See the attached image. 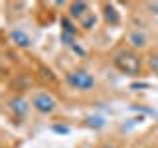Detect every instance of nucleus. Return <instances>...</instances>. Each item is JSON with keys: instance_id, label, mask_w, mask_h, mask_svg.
Instances as JSON below:
<instances>
[{"instance_id": "obj_1", "label": "nucleus", "mask_w": 158, "mask_h": 148, "mask_svg": "<svg viewBox=\"0 0 158 148\" xmlns=\"http://www.w3.org/2000/svg\"><path fill=\"white\" fill-rule=\"evenodd\" d=\"M113 65L125 75H138L142 71V59L132 49H125V51H118L113 57Z\"/></svg>"}, {"instance_id": "obj_2", "label": "nucleus", "mask_w": 158, "mask_h": 148, "mask_svg": "<svg viewBox=\"0 0 158 148\" xmlns=\"http://www.w3.org/2000/svg\"><path fill=\"white\" fill-rule=\"evenodd\" d=\"M65 81L69 87L77 89V91H91L95 87V77L85 69H73L65 73Z\"/></svg>"}, {"instance_id": "obj_3", "label": "nucleus", "mask_w": 158, "mask_h": 148, "mask_svg": "<svg viewBox=\"0 0 158 148\" xmlns=\"http://www.w3.org/2000/svg\"><path fill=\"white\" fill-rule=\"evenodd\" d=\"M30 105L36 109L40 115H52V113L57 109V101H56V97H53L52 93H48V91H36L32 95Z\"/></svg>"}, {"instance_id": "obj_4", "label": "nucleus", "mask_w": 158, "mask_h": 148, "mask_svg": "<svg viewBox=\"0 0 158 148\" xmlns=\"http://www.w3.org/2000/svg\"><path fill=\"white\" fill-rule=\"evenodd\" d=\"M67 12H69V18L71 20H75V22H79L85 14L91 12V6H89V2H69V6H67Z\"/></svg>"}, {"instance_id": "obj_5", "label": "nucleus", "mask_w": 158, "mask_h": 148, "mask_svg": "<svg viewBox=\"0 0 158 148\" xmlns=\"http://www.w3.org/2000/svg\"><path fill=\"white\" fill-rule=\"evenodd\" d=\"M127 42L131 43L132 49H142L148 43V38L142 30H131V32L127 34Z\"/></svg>"}, {"instance_id": "obj_6", "label": "nucleus", "mask_w": 158, "mask_h": 148, "mask_svg": "<svg viewBox=\"0 0 158 148\" xmlns=\"http://www.w3.org/2000/svg\"><path fill=\"white\" fill-rule=\"evenodd\" d=\"M8 107H10V111H12L16 117H26L28 111H30V103L26 101V99H22V97H12L8 101Z\"/></svg>"}, {"instance_id": "obj_7", "label": "nucleus", "mask_w": 158, "mask_h": 148, "mask_svg": "<svg viewBox=\"0 0 158 148\" xmlns=\"http://www.w3.org/2000/svg\"><path fill=\"white\" fill-rule=\"evenodd\" d=\"M103 16H105V22L111 24V26H118L121 24V14L117 12L115 4H109V2L103 4Z\"/></svg>"}, {"instance_id": "obj_8", "label": "nucleus", "mask_w": 158, "mask_h": 148, "mask_svg": "<svg viewBox=\"0 0 158 148\" xmlns=\"http://www.w3.org/2000/svg\"><path fill=\"white\" fill-rule=\"evenodd\" d=\"M10 38H12V42L16 43L20 47H30L32 46V42H30V38L26 34L22 32V30H12V34H10Z\"/></svg>"}, {"instance_id": "obj_9", "label": "nucleus", "mask_w": 158, "mask_h": 148, "mask_svg": "<svg viewBox=\"0 0 158 148\" xmlns=\"http://www.w3.org/2000/svg\"><path fill=\"white\" fill-rule=\"evenodd\" d=\"M77 26H81L83 30H93L97 26V16H95V12H89V14H85V16H83L81 20H79L77 22Z\"/></svg>"}, {"instance_id": "obj_10", "label": "nucleus", "mask_w": 158, "mask_h": 148, "mask_svg": "<svg viewBox=\"0 0 158 148\" xmlns=\"http://www.w3.org/2000/svg\"><path fill=\"white\" fill-rule=\"evenodd\" d=\"M61 26H63V34H69V36H75V34H77V28H75V24L71 22L69 16L61 20Z\"/></svg>"}, {"instance_id": "obj_11", "label": "nucleus", "mask_w": 158, "mask_h": 148, "mask_svg": "<svg viewBox=\"0 0 158 148\" xmlns=\"http://www.w3.org/2000/svg\"><path fill=\"white\" fill-rule=\"evenodd\" d=\"M146 63H148V69H150L154 75H158V51H152L150 56L146 57Z\"/></svg>"}, {"instance_id": "obj_12", "label": "nucleus", "mask_w": 158, "mask_h": 148, "mask_svg": "<svg viewBox=\"0 0 158 148\" xmlns=\"http://www.w3.org/2000/svg\"><path fill=\"white\" fill-rule=\"evenodd\" d=\"M101 148H117V146H113V144H105V146H101Z\"/></svg>"}]
</instances>
